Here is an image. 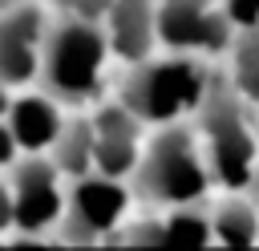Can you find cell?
I'll return each instance as SVG.
<instances>
[{"label": "cell", "mask_w": 259, "mask_h": 251, "mask_svg": "<svg viewBox=\"0 0 259 251\" xmlns=\"http://www.w3.org/2000/svg\"><path fill=\"white\" fill-rule=\"evenodd\" d=\"M194 117H198V142L210 162V178H219L227 190L251 186L259 170V121H251L243 93L227 77L210 73L206 97Z\"/></svg>", "instance_id": "cell-1"}, {"label": "cell", "mask_w": 259, "mask_h": 251, "mask_svg": "<svg viewBox=\"0 0 259 251\" xmlns=\"http://www.w3.org/2000/svg\"><path fill=\"white\" fill-rule=\"evenodd\" d=\"M134 182H138V194L154 206L198 202L210 186V162L198 134L182 121L162 126V134H154L150 146L142 150Z\"/></svg>", "instance_id": "cell-2"}, {"label": "cell", "mask_w": 259, "mask_h": 251, "mask_svg": "<svg viewBox=\"0 0 259 251\" xmlns=\"http://www.w3.org/2000/svg\"><path fill=\"white\" fill-rule=\"evenodd\" d=\"M206 85H210V69H202L194 61V53H174L166 61L146 57L125 77L121 105L134 109L142 117V126L146 121L170 126V121H182V117L198 113V105L206 97Z\"/></svg>", "instance_id": "cell-3"}, {"label": "cell", "mask_w": 259, "mask_h": 251, "mask_svg": "<svg viewBox=\"0 0 259 251\" xmlns=\"http://www.w3.org/2000/svg\"><path fill=\"white\" fill-rule=\"evenodd\" d=\"M105 57H109V36L101 24L93 20H73L65 16L57 28H49L45 36V53H40V81L45 93H53L57 101H89L101 85L105 73Z\"/></svg>", "instance_id": "cell-4"}, {"label": "cell", "mask_w": 259, "mask_h": 251, "mask_svg": "<svg viewBox=\"0 0 259 251\" xmlns=\"http://www.w3.org/2000/svg\"><path fill=\"white\" fill-rule=\"evenodd\" d=\"M130 211V186L125 178L89 170L81 178H73V190L65 194V215L57 223L61 243H113V231H121Z\"/></svg>", "instance_id": "cell-5"}, {"label": "cell", "mask_w": 259, "mask_h": 251, "mask_svg": "<svg viewBox=\"0 0 259 251\" xmlns=\"http://www.w3.org/2000/svg\"><path fill=\"white\" fill-rule=\"evenodd\" d=\"M61 170L57 162L28 154L16 170H12V231H20V243H36L45 231H57L61 215H65V186H61Z\"/></svg>", "instance_id": "cell-6"}, {"label": "cell", "mask_w": 259, "mask_h": 251, "mask_svg": "<svg viewBox=\"0 0 259 251\" xmlns=\"http://www.w3.org/2000/svg\"><path fill=\"white\" fill-rule=\"evenodd\" d=\"M158 4V45L170 53H219L231 49L235 24L214 0H154Z\"/></svg>", "instance_id": "cell-7"}, {"label": "cell", "mask_w": 259, "mask_h": 251, "mask_svg": "<svg viewBox=\"0 0 259 251\" xmlns=\"http://www.w3.org/2000/svg\"><path fill=\"white\" fill-rule=\"evenodd\" d=\"M45 36H49V24L36 4L0 8V81L4 85H28L32 77H40Z\"/></svg>", "instance_id": "cell-8"}, {"label": "cell", "mask_w": 259, "mask_h": 251, "mask_svg": "<svg viewBox=\"0 0 259 251\" xmlns=\"http://www.w3.org/2000/svg\"><path fill=\"white\" fill-rule=\"evenodd\" d=\"M142 158V117L125 105H105L93 117V170L130 178Z\"/></svg>", "instance_id": "cell-9"}, {"label": "cell", "mask_w": 259, "mask_h": 251, "mask_svg": "<svg viewBox=\"0 0 259 251\" xmlns=\"http://www.w3.org/2000/svg\"><path fill=\"white\" fill-rule=\"evenodd\" d=\"M109 53L125 65H138L158 45V4L154 0H113L105 12Z\"/></svg>", "instance_id": "cell-10"}, {"label": "cell", "mask_w": 259, "mask_h": 251, "mask_svg": "<svg viewBox=\"0 0 259 251\" xmlns=\"http://www.w3.org/2000/svg\"><path fill=\"white\" fill-rule=\"evenodd\" d=\"M4 121H8V134H12L16 150H24V154L53 150V142H57L61 126H65L61 105H57L53 93H24V97L8 101Z\"/></svg>", "instance_id": "cell-11"}, {"label": "cell", "mask_w": 259, "mask_h": 251, "mask_svg": "<svg viewBox=\"0 0 259 251\" xmlns=\"http://www.w3.org/2000/svg\"><path fill=\"white\" fill-rule=\"evenodd\" d=\"M210 243L223 247H255L259 243V202L231 194L210 211Z\"/></svg>", "instance_id": "cell-12"}, {"label": "cell", "mask_w": 259, "mask_h": 251, "mask_svg": "<svg viewBox=\"0 0 259 251\" xmlns=\"http://www.w3.org/2000/svg\"><path fill=\"white\" fill-rule=\"evenodd\" d=\"M53 162L65 178H81L93 170V121L77 117V121H65L57 142H53Z\"/></svg>", "instance_id": "cell-13"}, {"label": "cell", "mask_w": 259, "mask_h": 251, "mask_svg": "<svg viewBox=\"0 0 259 251\" xmlns=\"http://www.w3.org/2000/svg\"><path fill=\"white\" fill-rule=\"evenodd\" d=\"M210 243V211L198 202L166 206L162 215V247H206Z\"/></svg>", "instance_id": "cell-14"}, {"label": "cell", "mask_w": 259, "mask_h": 251, "mask_svg": "<svg viewBox=\"0 0 259 251\" xmlns=\"http://www.w3.org/2000/svg\"><path fill=\"white\" fill-rule=\"evenodd\" d=\"M231 85L251 109H259V28L235 32L231 40Z\"/></svg>", "instance_id": "cell-15"}, {"label": "cell", "mask_w": 259, "mask_h": 251, "mask_svg": "<svg viewBox=\"0 0 259 251\" xmlns=\"http://www.w3.org/2000/svg\"><path fill=\"white\" fill-rule=\"evenodd\" d=\"M57 4H61V16H73V20H93V24H101L113 0H57Z\"/></svg>", "instance_id": "cell-16"}, {"label": "cell", "mask_w": 259, "mask_h": 251, "mask_svg": "<svg viewBox=\"0 0 259 251\" xmlns=\"http://www.w3.org/2000/svg\"><path fill=\"white\" fill-rule=\"evenodd\" d=\"M223 12L231 16L235 32H247V28H259V0H223Z\"/></svg>", "instance_id": "cell-17"}, {"label": "cell", "mask_w": 259, "mask_h": 251, "mask_svg": "<svg viewBox=\"0 0 259 251\" xmlns=\"http://www.w3.org/2000/svg\"><path fill=\"white\" fill-rule=\"evenodd\" d=\"M12 231V190L0 182V235Z\"/></svg>", "instance_id": "cell-18"}, {"label": "cell", "mask_w": 259, "mask_h": 251, "mask_svg": "<svg viewBox=\"0 0 259 251\" xmlns=\"http://www.w3.org/2000/svg\"><path fill=\"white\" fill-rule=\"evenodd\" d=\"M12 154H16V142H12V134H8V121L0 117V166H8Z\"/></svg>", "instance_id": "cell-19"}, {"label": "cell", "mask_w": 259, "mask_h": 251, "mask_svg": "<svg viewBox=\"0 0 259 251\" xmlns=\"http://www.w3.org/2000/svg\"><path fill=\"white\" fill-rule=\"evenodd\" d=\"M4 113H8V85L0 81V117H4Z\"/></svg>", "instance_id": "cell-20"}, {"label": "cell", "mask_w": 259, "mask_h": 251, "mask_svg": "<svg viewBox=\"0 0 259 251\" xmlns=\"http://www.w3.org/2000/svg\"><path fill=\"white\" fill-rule=\"evenodd\" d=\"M0 8H4V4H0Z\"/></svg>", "instance_id": "cell-21"}]
</instances>
